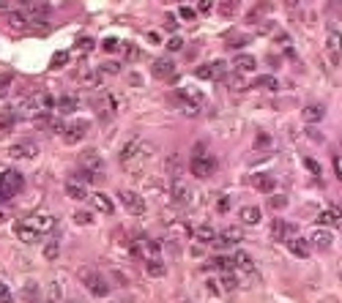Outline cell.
I'll use <instances>...</instances> for the list:
<instances>
[{
    "label": "cell",
    "mask_w": 342,
    "mask_h": 303,
    "mask_svg": "<svg viewBox=\"0 0 342 303\" xmlns=\"http://www.w3.org/2000/svg\"><path fill=\"white\" fill-rule=\"evenodd\" d=\"M0 22H3L8 30H14V33H25L28 30V16L22 14V11H6Z\"/></svg>",
    "instance_id": "obj_7"
},
{
    "label": "cell",
    "mask_w": 342,
    "mask_h": 303,
    "mask_svg": "<svg viewBox=\"0 0 342 303\" xmlns=\"http://www.w3.org/2000/svg\"><path fill=\"white\" fill-rule=\"evenodd\" d=\"M197 77L200 79H219L224 74V63L222 60H214V63H206V66H200L197 68Z\"/></svg>",
    "instance_id": "obj_11"
},
{
    "label": "cell",
    "mask_w": 342,
    "mask_h": 303,
    "mask_svg": "<svg viewBox=\"0 0 342 303\" xmlns=\"http://www.w3.org/2000/svg\"><path fill=\"white\" fill-rule=\"evenodd\" d=\"M326 55L332 60V66H340L342 63V33L340 30H328L326 36Z\"/></svg>",
    "instance_id": "obj_4"
},
{
    "label": "cell",
    "mask_w": 342,
    "mask_h": 303,
    "mask_svg": "<svg viewBox=\"0 0 342 303\" xmlns=\"http://www.w3.org/2000/svg\"><path fill=\"white\" fill-rule=\"evenodd\" d=\"M146 273H148V276H164L167 265L162 260H146Z\"/></svg>",
    "instance_id": "obj_28"
},
{
    "label": "cell",
    "mask_w": 342,
    "mask_h": 303,
    "mask_svg": "<svg viewBox=\"0 0 342 303\" xmlns=\"http://www.w3.org/2000/svg\"><path fill=\"white\" fill-rule=\"evenodd\" d=\"M55 5L60 8V5H66V0H50V8H55Z\"/></svg>",
    "instance_id": "obj_60"
},
{
    "label": "cell",
    "mask_w": 342,
    "mask_h": 303,
    "mask_svg": "<svg viewBox=\"0 0 342 303\" xmlns=\"http://www.w3.org/2000/svg\"><path fill=\"white\" fill-rule=\"evenodd\" d=\"M77 79L82 85H88V87H96L98 82H102V71H82V74H77Z\"/></svg>",
    "instance_id": "obj_32"
},
{
    "label": "cell",
    "mask_w": 342,
    "mask_h": 303,
    "mask_svg": "<svg viewBox=\"0 0 342 303\" xmlns=\"http://www.w3.org/2000/svg\"><path fill=\"white\" fill-rule=\"evenodd\" d=\"M0 221H6V216H3V213H0Z\"/></svg>",
    "instance_id": "obj_62"
},
{
    "label": "cell",
    "mask_w": 342,
    "mask_h": 303,
    "mask_svg": "<svg viewBox=\"0 0 342 303\" xmlns=\"http://www.w3.org/2000/svg\"><path fill=\"white\" fill-rule=\"evenodd\" d=\"M0 303H14V293L8 290V284L0 279Z\"/></svg>",
    "instance_id": "obj_44"
},
{
    "label": "cell",
    "mask_w": 342,
    "mask_h": 303,
    "mask_svg": "<svg viewBox=\"0 0 342 303\" xmlns=\"http://www.w3.org/2000/svg\"><path fill=\"white\" fill-rule=\"evenodd\" d=\"M194 235L200 238L202 243H214V241H216V230H214L211 224H202V227H197V230H194Z\"/></svg>",
    "instance_id": "obj_29"
},
{
    "label": "cell",
    "mask_w": 342,
    "mask_h": 303,
    "mask_svg": "<svg viewBox=\"0 0 342 303\" xmlns=\"http://www.w3.org/2000/svg\"><path fill=\"white\" fill-rule=\"evenodd\" d=\"M118 200L132 216H146V200H142L137 191H129V189H120L118 191Z\"/></svg>",
    "instance_id": "obj_2"
},
{
    "label": "cell",
    "mask_w": 342,
    "mask_h": 303,
    "mask_svg": "<svg viewBox=\"0 0 342 303\" xmlns=\"http://www.w3.org/2000/svg\"><path fill=\"white\" fill-rule=\"evenodd\" d=\"M304 167H306L312 175H320V164H318L315 159H304Z\"/></svg>",
    "instance_id": "obj_51"
},
{
    "label": "cell",
    "mask_w": 342,
    "mask_h": 303,
    "mask_svg": "<svg viewBox=\"0 0 342 303\" xmlns=\"http://www.w3.org/2000/svg\"><path fill=\"white\" fill-rule=\"evenodd\" d=\"M170 230L172 232H178V235H181V238H189V235H192V227H189L186 224V221H172V224H170Z\"/></svg>",
    "instance_id": "obj_40"
},
{
    "label": "cell",
    "mask_w": 342,
    "mask_h": 303,
    "mask_svg": "<svg viewBox=\"0 0 342 303\" xmlns=\"http://www.w3.org/2000/svg\"><path fill=\"white\" fill-rule=\"evenodd\" d=\"M178 14H181L184 19H189V22H192L194 16H197V11H194V8H189V5H181V11H178Z\"/></svg>",
    "instance_id": "obj_55"
},
{
    "label": "cell",
    "mask_w": 342,
    "mask_h": 303,
    "mask_svg": "<svg viewBox=\"0 0 342 303\" xmlns=\"http://www.w3.org/2000/svg\"><path fill=\"white\" fill-rule=\"evenodd\" d=\"M233 68L238 74H249V71H254L258 68V60H254L252 55H236L233 57Z\"/></svg>",
    "instance_id": "obj_17"
},
{
    "label": "cell",
    "mask_w": 342,
    "mask_h": 303,
    "mask_svg": "<svg viewBox=\"0 0 342 303\" xmlns=\"http://www.w3.org/2000/svg\"><path fill=\"white\" fill-rule=\"evenodd\" d=\"M241 235H244V232H241V227H228V230L222 232V235H216V246H222V249H228V246H236V243L241 241Z\"/></svg>",
    "instance_id": "obj_13"
},
{
    "label": "cell",
    "mask_w": 342,
    "mask_h": 303,
    "mask_svg": "<svg viewBox=\"0 0 342 303\" xmlns=\"http://www.w3.org/2000/svg\"><path fill=\"white\" fill-rule=\"evenodd\" d=\"M301 118H304L306 123H320V120L326 118V107H323V104H306V107L301 109Z\"/></svg>",
    "instance_id": "obj_14"
},
{
    "label": "cell",
    "mask_w": 342,
    "mask_h": 303,
    "mask_svg": "<svg viewBox=\"0 0 342 303\" xmlns=\"http://www.w3.org/2000/svg\"><path fill=\"white\" fill-rule=\"evenodd\" d=\"M164 27H167V30H170V33L178 27V22H176V16H172V14H167V16H164Z\"/></svg>",
    "instance_id": "obj_56"
},
{
    "label": "cell",
    "mask_w": 342,
    "mask_h": 303,
    "mask_svg": "<svg viewBox=\"0 0 342 303\" xmlns=\"http://www.w3.org/2000/svg\"><path fill=\"white\" fill-rule=\"evenodd\" d=\"M80 167H85V170H90V172H102L104 161L96 150H85V153L80 156Z\"/></svg>",
    "instance_id": "obj_15"
},
{
    "label": "cell",
    "mask_w": 342,
    "mask_h": 303,
    "mask_svg": "<svg viewBox=\"0 0 342 303\" xmlns=\"http://www.w3.org/2000/svg\"><path fill=\"white\" fill-rule=\"evenodd\" d=\"M211 265L219 268V271H224V273H230V271L236 268V262H233V257H214Z\"/></svg>",
    "instance_id": "obj_39"
},
{
    "label": "cell",
    "mask_w": 342,
    "mask_h": 303,
    "mask_svg": "<svg viewBox=\"0 0 342 303\" xmlns=\"http://www.w3.org/2000/svg\"><path fill=\"white\" fill-rule=\"evenodd\" d=\"M14 189H11V186H8V180H6V175L3 172H0V202H3V205H6V202H11V200H14Z\"/></svg>",
    "instance_id": "obj_31"
},
{
    "label": "cell",
    "mask_w": 342,
    "mask_h": 303,
    "mask_svg": "<svg viewBox=\"0 0 342 303\" xmlns=\"http://www.w3.org/2000/svg\"><path fill=\"white\" fill-rule=\"evenodd\" d=\"M68 63V52H58L55 57H52V68H63Z\"/></svg>",
    "instance_id": "obj_47"
},
{
    "label": "cell",
    "mask_w": 342,
    "mask_h": 303,
    "mask_svg": "<svg viewBox=\"0 0 342 303\" xmlns=\"http://www.w3.org/2000/svg\"><path fill=\"white\" fill-rule=\"evenodd\" d=\"M310 241H312V246H315L318 252H328L334 238H332V232H328V230H315V235H312Z\"/></svg>",
    "instance_id": "obj_16"
},
{
    "label": "cell",
    "mask_w": 342,
    "mask_h": 303,
    "mask_svg": "<svg viewBox=\"0 0 342 303\" xmlns=\"http://www.w3.org/2000/svg\"><path fill=\"white\" fill-rule=\"evenodd\" d=\"M268 205L274 208V211H282V208L288 205V200H285L282 194H276V197H268Z\"/></svg>",
    "instance_id": "obj_48"
},
{
    "label": "cell",
    "mask_w": 342,
    "mask_h": 303,
    "mask_svg": "<svg viewBox=\"0 0 342 303\" xmlns=\"http://www.w3.org/2000/svg\"><path fill=\"white\" fill-rule=\"evenodd\" d=\"M120 49H124V55L129 57V60H134V57L140 55V52H137V46H132V44H124V46H120Z\"/></svg>",
    "instance_id": "obj_54"
},
{
    "label": "cell",
    "mask_w": 342,
    "mask_h": 303,
    "mask_svg": "<svg viewBox=\"0 0 342 303\" xmlns=\"http://www.w3.org/2000/svg\"><path fill=\"white\" fill-rule=\"evenodd\" d=\"M285 243H288V249H290L293 257L306 260V257H310V252H312V243H310V241H304V238H288Z\"/></svg>",
    "instance_id": "obj_10"
},
{
    "label": "cell",
    "mask_w": 342,
    "mask_h": 303,
    "mask_svg": "<svg viewBox=\"0 0 342 303\" xmlns=\"http://www.w3.org/2000/svg\"><path fill=\"white\" fill-rule=\"evenodd\" d=\"M30 227H36L38 232H50L52 227H55V219H52L50 213H36L33 221H30Z\"/></svg>",
    "instance_id": "obj_21"
},
{
    "label": "cell",
    "mask_w": 342,
    "mask_h": 303,
    "mask_svg": "<svg viewBox=\"0 0 342 303\" xmlns=\"http://www.w3.org/2000/svg\"><path fill=\"white\" fill-rule=\"evenodd\" d=\"M8 85H11V77H8V74H0V96L8 93Z\"/></svg>",
    "instance_id": "obj_53"
},
{
    "label": "cell",
    "mask_w": 342,
    "mask_h": 303,
    "mask_svg": "<svg viewBox=\"0 0 342 303\" xmlns=\"http://www.w3.org/2000/svg\"><path fill=\"white\" fill-rule=\"evenodd\" d=\"M238 8H241V0H219V11H222V16H233Z\"/></svg>",
    "instance_id": "obj_34"
},
{
    "label": "cell",
    "mask_w": 342,
    "mask_h": 303,
    "mask_svg": "<svg viewBox=\"0 0 342 303\" xmlns=\"http://www.w3.org/2000/svg\"><path fill=\"white\" fill-rule=\"evenodd\" d=\"M102 49H104V52H115V49H120V41H118V38H104V41H102Z\"/></svg>",
    "instance_id": "obj_49"
},
{
    "label": "cell",
    "mask_w": 342,
    "mask_h": 303,
    "mask_svg": "<svg viewBox=\"0 0 342 303\" xmlns=\"http://www.w3.org/2000/svg\"><path fill=\"white\" fill-rule=\"evenodd\" d=\"M58 254H60V243H58V241H50L47 246H44V257H47V260H55Z\"/></svg>",
    "instance_id": "obj_43"
},
{
    "label": "cell",
    "mask_w": 342,
    "mask_h": 303,
    "mask_svg": "<svg viewBox=\"0 0 342 303\" xmlns=\"http://www.w3.org/2000/svg\"><path fill=\"white\" fill-rule=\"evenodd\" d=\"M90 49H94V38L82 36V38L77 41V52H82V55H85V52H90Z\"/></svg>",
    "instance_id": "obj_46"
},
{
    "label": "cell",
    "mask_w": 342,
    "mask_h": 303,
    "mask_svg": "<svg viewBox=\"0 0 342 303\" xmlns=\"http://www.w3.org/2000/svg\"><path fill=\"white\" fill-rule=\"evenodd\" d=\"M252 186L258 191H263V194H274V189H276V183H274V178H271V175H254L252 178Z\"/></svg>",
    "instance_id": "obj_18"
},
{
    "label": "cell",
    "mask_w": 342,
    "mask_h": 303,
    "mask_svg": "<svg viewBox=\"0 0 342 303\" xmlns=\"http://www.w3.org/2000/svg\"><path fill=\"white\" fill-rule=\"evenodd\" d=\"M334 170H337V178L342 180V156H334Z\"/></svg>",
    "instance_id": "obj_58"
},
{
    "label": "cell",
    "mask_w": 342,
    "mask_h": 303,
    "mask_svg": "<svg viewBox=\"0 0 342 303\" xmlns=\"http://www.w3.org/2000/svg\"><path fill=\"white\" fill-rule=\"evenodd\" d=\"M170 197L176 205H186L189 200H192V191H189V186L184 183L181 178H172L170 180Z\"/></svg>",
    "instance_id": "obj_6"
},
{
    "label": "cell",
    "mask_w": 342,
    "mask_h": 303,
    "mask_svg": "<svg viewBox=\"0 0 342 303\" xmlns=\"http://www.w3.org/2000/svg\"><path fill=\"white\" fill-rule=\"evenodd\" d=\"M137 150H142V142H140V139H132V142L126 145L124 150H120V161H124V164H129L132 159H137V156H140Z\"/></svg>",
    "instance_id": "obj_23"
},
{
    "label": "cell",
    "mask_w": 342,
    "mask_h": 303,
    "mask_svg": "<svg viewBox=\"0 0 342 303\" xmlns=\"http://www.w3.org/2000/svg\"><path fill=\"white\" fill-rule=\"evenodd\" d=\"M66 194H68V200H77V202L88 200V191H85L82 183H66Z\"/></svg>",
    "instance_id": "obj_25"
},
{
    "label": "cell",
    "mask_w": 342,
    "mask_h": 303,
    "mask_svg": "<svg viewBox=\"0 0 342 303\" xmlns=\"http://www.w3.org/2000/svg\"><path fill=\"white\" fill-rule=\"evenodd\" d=\"M36 156H38V145L30 142V139L11 145V159H36Z\"/></svg>",
    "instance_id": "obj_8"
},
{
    "label": "cell",
    "mask_w": 342,
    "mask_h": 303,
    "mask_svg": "<svg viewBox=\"0 0 342 303\" xmlns=\"http://www.w3.org/2000/svg\"><path fill=\"white\" fill-rule=\"evenodd\" d=\"M14 120H16V112H14V107L3 109V112H0V129H3V131H8L11 126H14Z\"/></svg>",
    "instance_id": "obj_35"
},
{
    "label": "cell",
    "mask_w": 342,
    "mask_h": 303,
    "mask_svg": "<svg viewBox=\"0 0 342 303\" xmlns=\"http://www.w3.org/2000/svg\"><path fill=\"white\" fill-rule=\"evenodd\" d=\"M189 170H192L194 178H208L214 170H216V161L211 156H202V153H194L192 161H189Z\"/></svg>",
    "instance_id": "obj_3"
},
{
    "label": "cell",
    "mask_w": 342,
    "mask_h": 303,
    "mask_svg": "<svg viewBox=\"0 0 342 303\" xmlns=\"http://www.w3.org/2000/svg\"><path fill=\"white\" fill-rule=\"evenodd\" d=\"M233 262H236V268H238V271H244V273H252V257H249L246 252H236L233 254Z\"/></svg>",
    "instance_id": "obj_27"
},
{
    "label": "cell",
    "mask_w": 342,
    "mask_h": 303,
    "mask_svg": "<svg viewBox=\"0 0 342 303\" xmlns=\"http://www.w3.org/2000/svg\"><path fill=\"white\" fill-rule=\"evenodd\" d=\"M211 8H214V0H197V11L200 14H208Z\"/></svg>",
    "instance_id": "obj_52"
},
{
    "label": "cell",
    "mask_w": 342,
    "mask_h": 303,
    "mask_svg": "<svg viewBox=\"0 0 342 303\" xmlns=\"http://www.w3.org/2000/svg\"><path fill=\"white\" fill-rule=\"evenodd\" d=\"M222 287H224V293H230V290L238 287V282H236L233 273H224V276H222Z\"/></svg>",
    "instance_id": "obj_45"
},
{
    "label": "cell",
    "mask_w": 342,
    "mask_h": 303,
    "mask_svg": "<svg viewBox=\"0 0 342 303\" xmlns=\"http://www.w3.org/2000/svg\"><path fill=\"white\" fill-rule=\"evenodd\" d=\"M60 298H63L60 284H58V282H50V284H47V293H44V301H47V303H58Z\"/></svg>",
    "instance_id": "obj_30"
},
{
    "label": "cell",
    "mask_w": 342,
    "mask_h": 303,
    "mask_svg": "<svg viewBox=\"0 0 342 303\" xmlns=\"http://www.w3.org/2000/svg\"><path fill=\"white\" fill-rule=\"evenodd\" d=\"M238 219L244 221V224H260V219H263V213H260L258 205H244L238 211Z\"/></svg>",
    "instance_id": "obj_19"
},
{
    "label": "cell",
    "mask_w": 342,
    "mask_h": 303,
    "mask_svg": "<svg viewBox=\"0 0 342 303\" xmlns=\"http://www.w3.org/2000/svg\"><path fill=\"white\" fill-rule=\"evenodd\" d=\"M58 112H74L77 109V98H72V96H63V98H58Z\"/></svg>",
    "instance_id": "obj_38"
},
{
    "label": "cell",
    "mask_w": 342,
    "mask_h": 303,
    "mask_svg": "<svg viewBox=\"0 0 342 303\" xmlns=\"http://www.w3.org/2000/svg\"><path fill=\"white\" fill-rule=\"evenodd\" d=\"M14 235L20 238L22 243H28V246L42 241V232H38L36 227H28V224H16V227H14Z\"/></svg>",
    "instance_id": "obj_12"
},
{
    "label": "cell",
    "mask_w": 342,
    "mask_h": 303,
    "mask_svg": "<svg viewBox=\"0 0 342 303\" xmlns=\"http://www.w3.org/2000/svg\"><path fill=\"white\" fill-rule=\"evenodd\" d=\"M74 224H80V227H90V224H94V216H90L88 211H77V213H74Z\"/></svg>",
    "instance_id": "obj_42"
},
{
    "label": "cell",
    "mask_w": 342,
    "mask_h": 303,
    "mask_svg": "<svg viewBox=\"0 0 342 303\" xmlns=\"http://www.w3.org/2000/svg\"><path fill=\"white\" fill-rule=\"evenodd\" d=\"M323 227H342V213L334 211V208H328V211H320V216H318Z\"/></svg>",
    "instance_id": "obj_20"
},
{
    "label": "cell",
    "mask_w": 342,
    "mask_h": 303,
    "mask_svg": "<svg viewBox=\"0 0 342 303\" xmlns=\"http://www.w3.org/2000/svg\"><path fill=\"white\" fill-rule=\"evenodd\" d=\"M167 49H170V52H181V49H184V41H181L178 36H172L170 41H167Z\"/></svg>",
    "instance_id": "obj_50"
},
{
    "label": "cell",
    "mask_w": 342,
    "mask_h": 303,
    "mask_svg": "<svg viewBox=\"0 0 342 303\" xmlns=\"http://www.w3.org/2000/svg\"><path fill=\"white\" fill-rule=\"evenodd\" d=\"M22 298H25L28 303H36L38 298H42V293H38V287L33 282H28L25 287H22Z\"/></svg>",
    "instance_id": "obj_36"
},
{
    "label": "cell",
    "mask_w": 342,
    "mask_h": 303,
    "mask_svg": "<svg viewBox=\"0 0 342 303\" xmlns=\"http://www.w3.org/2000/svg\"><path fill=\"white\" fill-rule=\"evenodd\" d=\"M178 96H181L184 101H194V104L202 101V93L194 90V87H181V90H178Z\"/></svg>",
    "instance_id": "obj_37"
},
{
    "label": "cell",
    "mask_w": 342,
    "mask_h": 303,
    "mask_svg": "<svg viewBox=\"0 0 342 303\" xmlns=\"http://www.w3.org/2000/svg\"><path fill=\"white\" fill-rule=\"evenodd\" d=\"M74 178H77L80 183H94V180H96V172H90V170H85V167H80V170L74 172Z\"/></svg>",
    "instance_id": "obj_41"
},
{
    "label": "cell",
    "mask_w": 342,
    "mask_h": 303,
    "mask_svg": "<svg viewBox=\"0 0 342 303\" xmlns=\"http://www.w3.org/2000/svg\"><path fill=\"white\" fill-rule=\"evenodd\" d=\"M94 205H96V211H102V213H104V216H110V213L115 211L112 200H110L107 194H102V191H98V194H94Z\"/></svg>",
    "instance_id": "obj_24"
},
{
    "label": "cell",
    "mask_w": 342,
    "mask_h": 303,
    "mask_svg": "<svg viewBox=\"0 0 342 303\" xmlns=\"http://www.w3.org/2000/svg\"><path fill=\"white\" fill-rule=\"evenodd\" d=\"M288 224L282 219H276L274 224H271V238H274V241H288Z\"/></svg>",
    "instance_id": "obj_33"
},
{
    "label": "cell",
    "mask_w": 342,
    "mask_h": 303,
    "mask_svg": "<svg viewBox=\"0 0 342 303\" xmlns=\"http://www.w3.org/2000/svg\"><path fill=\"white\" fill-rule=\"evenodd\" d=\"M6 175V180H8V186L14 189V194H20L22 189H25V178H22V172H16V170H3Z\"/></svg>",
    "instance_id": "obj_22"
},
{
    "label": "cell",
    "mask_w": 342,
    "mask_h": 303,
    "mask_svg": "<svg viewBox=\"0 0 342 303\" xmlns=\"http://www.w3.org/2000/svg\"><path fill=\"white\" fill-rule=\"evenodd\" d=\"M252 87H263V90H276L280 82H276V77H271V74H263V77H254L252 79Z\"/></svg>",
    "instance_id": "obj_26"
},
{
    "label": "cell",
    "mask_w": 342,
    "mask_h": 303,
    "mask_svg": "<svg viewBox=\"0 0 342 303\" xmlns=\"http://www.w3.org/2000/svg\"><path fill=\"white\" fill-rule=\"evenodd\" d=\"M104 71H107V74H118L120 66H118V63H104Z\"/></svg>",
    "instance_id": "obj_57"
},
{
    "label": "cell",
    "mask_w": 342,
    "mask_h": 303,
    "mask_svg": "<svg viewBox=\"0 0 342 303\" xmlns=\"http://www.w3.org/2000/svg\"><path fill=\"white\" fill-rule=\"evenodd\" d=\"M6 5H8V0H0V11H3V8H6Z\"/></svg>",
    "instance_id": "obj_61"
},
{
    "label": "cell",
    "mask_w": 342,
    "mask_h": 303,
    "mask_svg": "<svg viewBox=\"0 0 342 303\" xmlns=\"http://www.w3.org/2000/svg\"><path fill=\"white\" fill-rule=\"evenodd\" d=\"M80 276H82L85 287H88V293L94 295V298H107V295H110V284H107V279H104L102 273H96V271H90V268H85Z\"/></svg>",
    "instance_id": "obj_1"
},
{
    "label": "cell",
    "mask_w": 342,
    "mask_h": 303,
    "mask_svg": "<svg viewBox=\"0 0 342 303\" xmlns=\"http://www.w3.org/2000/svg\"><path fill=\"white\" fill-rule=\"evenodd\" d=\"M285 3H288V8H293V11H296V8L301 5V0H285Z\"/></svg>",
    "instance_id": "obj_59"
},
{
    "label": "cell",
    "mask_w": 342,
    "mask_h": 303,
    "mask_svg": "<svg viewBox=\"0 0 342 303\" xmlns=\"http://www.w3.org/2000/svg\"><path fill=\"white\" fill-rule=\"evenodd\" d=\"M85 134H88V120H74V123H68L66 129H63V142L77 145Z\"/></svg>",
    "instance_id": "obj_5"
},
{
    "label": "cell",
    "mask_w": 342,
    "mask_h": 303,
    "mask_svg": "<svg viewBox=\"0 0 342 303\" xmlns=\"http://www.w3.org/2000/svg\"><path fill=\"white\" fill-rule=\"evenodd\" d=\"M150 71H154L156 79H172V77H176V63L167 60V57H159V60H154Z\"/></svg>",
    "instance_id": "obj_9"
}]
</instances>
